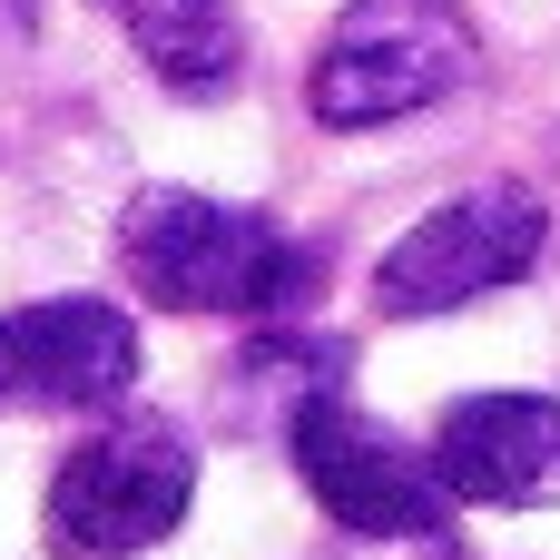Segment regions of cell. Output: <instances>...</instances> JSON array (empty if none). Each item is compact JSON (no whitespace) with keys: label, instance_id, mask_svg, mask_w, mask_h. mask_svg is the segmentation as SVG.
<instances>
[{"label":"cell","instance_id":"8992f818","mask_svg":"<svg viewBox=\"0 0 560 560\" xmlns=\"http://www.w3.org/2000/svg\"><path fill=\"white\" fill-rule=\"evenodd\" d=\"M138 384V325L108 295L0 315V413H108Z\"/></svg>","mask_w":560,"mask_h":560},{"label":"cell","instance_id":"9c48e42d","mask_svg":"<svg viewBox=\"0 0 560 560\" xmlns=\"http://www.w3.org/2000/svg\"><path fill=\"white\" fill-rule=\"evenodd\" d=\"M364 560H472V551H463L453 532H413V541H374Z\"/></svg>","mask_w":560,"mask_h":560},{"label":"cell","instance_id":"5b68a950","mask_svg":"<svg viewBox=\"0 0 560 560\" xmlns=\"http://www.w3.org/2000/svg\"><path fill=\"white\" fill-rule=\"evenodd\" d=\"M285 453L305 472V492L325 502V522H345L354 541H413V532H453V492L433 482V463L413 443H394L374 413L335 394L285 413Z\"/></svg>","mask_w":560,"mask_h":560},{"label":"cell","instance_id":"3957f363","mask_svg":"<svg viewBox=\"0 0 560 560\" xmlns=\"http://www.w3.org/2000/svg\"><path fill=\"white\" fill-rule=\"evenodd\" d=\"M187 502H197V453H187V433L158 423V413H128V423L89 433V443L49 472L39 532H49L59 560H138V551H158V541L187 522Z\"/></svg>","mask_w":560,"mask_h":560},{"label":"cell","instance_id":"ba28073f","mask_svg":"<svg viewBox=\"0 0 560 560\" xmlns=\"http://www.w3.org/2000/svg\"><path fill=\"white\" fill-rule=\"evenodd\" d=\"M98 10L128 30V49H138L177 98H217V89H236V69H246L236 0H98Z\"/></svg>","mask_w":560,"mask_h":560},{"label":"cell","instance_id":"6da1fadb","mask_svg":"<svg viewBox=\"0 0 560 560\" xmlns=\"http://www.w3.org/2000/svg\"><path fill=\"white\" fill-rule=\"evenodd\" d=\"M118 266L158 315H236V325H295L325 285L315 246L197 187H138L118 217Z\"/></svg>","mask_w":560,"mask_h":560},{"label":"cell","instance_id":"52a82bcc","mask_svg":"<svg viewBox=\"0 0 560 560\" xmlns=\"http://www.w3.org/2000/svg\"><path fill=\"white\" fill-rule=\"evenodd\" d=\"M433 482L482 512L560 502V404L551 394H463L433 433Z\"/></svg>","mask_w":560,"mask_h":560},{"label":"cell","instance_id":"277c9868","mask_svg":"<svg viewBox=\"0 0 560 560\" xmlns=\"http://www.w3.org/2000/svg\"><path fill=\"white\" fill-rule=\"evenodd\" d=\"M551 246V207L532 187H472L453 207H433L423 226H404L374 266V305L384 315H453L472 295H502L541 266Z\"/></svg>","mask_w":560,"mask_h":560},{"label":"cell","instance_id":"7a4b0ae2","mask_svg":"<svg viewBox=\"0 0 560 560\" xmlns=\"http://www.w3.org/2000/svg\"><path fill=\"white\" fill-rule=\"evenodd\" d=\"M472 69H482V39L453 0H354L335 20V39L315 49L305 108L325 128H394V118L472 89Z\"/></svg>","mask_w":560,"mask_h":560}]
</instances>
